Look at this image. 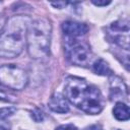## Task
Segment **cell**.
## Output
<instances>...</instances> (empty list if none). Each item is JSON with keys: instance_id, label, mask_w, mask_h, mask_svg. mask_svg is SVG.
Returning <instances> with one entry per match:
<instances>
[{"instance_id": "15", "label": "cell", "mask_w": 130, "mask_h": 130, "mask_svg": "<svg viewBox=\"0 0 130 130\" xmlns=\"http://www.w3.org/2000/svg\"><path fill=\"white\" fill-rule=\"evenodd\" d=\"M56 130H77V128L72 124H65V125H60L59 127L56 128Z\"/></svg>"}, {"instance_id": "17", "label": "cell", "mask_w": 130, "mask_h": 130, "mask_svg": "<svg viewBox=\"0 0 130 130\" xmlns=\"http://www.w3.org/2000/svg\"><path fill=\"white\" fill-rule=\"evenodd\" d=\"M66 2H53L52 5L55 6V7H58V8H63L64 6H66Z\"/></svg>"}, {"instance_id": "6", "label": "cell", "mask_w": 130, "mask_h": 130, "mask_svg": "<svg viewBox=\"0 0 130 130\" xmlns=\"http://www.w3.org/2000/svg\"><path fill=\"white\" fill-rule=\"evenodd\" d=\"M109 35L111 40L118 46L128 51L129 48V25L128 22L116 21L111 24Z\"/></svg>"}, {"instance_id": "10", "label": "cell", "mask_w": 130, "mask_h": 130, "mask_svg": "<svg viewBox=\"0 0 130 130\" xmlns=\"http://www.w3.org/2000/svg\"><path fill=\"white\" fill-rule=\"evenodd\" d=\"M113 113H114L115 118L119 121H127L130 117L129 107L122 102H119L116 104V106L114 107Z\"/></svg>"}, {"instance_id": "13", "label": "cell", "mask_w": 130, "mask_h": 130, "mask_svg": "<svg viewBox=\"0 0 130 130\" xmlns=\"http://www.w3.org/2000/svg\"><path fill=\"white\" fill-rule=\"evenodd\" d=\"M16 112V109L14 107H7V108H1L0 109V120H5L8 117L12 116Z\"/></svg>"}, {"instance_id": "12", "label": "cell", "mask_w": 130, "mask_h": 130, "mask_svg": "<svg viewBox=\"0 0 130 130\" xmlns=\"http://www.w3.org/2000/svg\"><path fill=\"white\" fill-rule=\"evenodd\" d=\"M0 101L5 102V103H14L16 101V98L13 94L9 93L8 91H6L0 87Z\"/></svg>"}, {"instance_id": "5", "label": "cell", "mask_w": 130, "mask_h": 130, "mask_svg": "<svg viewBox=\"0 0 130 130\" xmlns=\"http://www.w3.org/2000/svg\"><path fill=\"white\" fill-rule=\"evenodd\" d=\"M0 83L8 88L21 90L27 84V75L16 65H3L0 67Z\"/></svg>"}, {"instance_id": "3", "label": "cell", "mask_w": 130, "mask_h": 130, "mask_svg": "<svg viewBox=\"0 0 130 130\" xmlns=\"http://www.w3.org/2000/svg\"><path fill=\"white\" fill-rule=\"evenodd\" d=\"M28 54L34 59L44 58L48 55L51 43V24L46 19L32 21L26 34Z\"/></svg>"}, {"instance_id": "1", "label": "cell", "mask_w": 130, "mask_h": 130, "mask_svg": "<svg viewBox=\"0 0 130 130\" xmlns=\"http://www.w3.org/2000/svg\"><path fill=\"white\" fill-rule=\"evenodd\" d=\"M65 95L68 101L83 112L95 115L104 108V99L98 87L88 83L86 80L69 76L64 83Z\"/></svg>"}, {"instance_id": "7", "label": "cell", "mask_w": 130, "mask_h": 130, "mask_svg": "<svg viewBox=\"0 0 130 130\" xmlns=\"http://www.w3.org/2000/svg\"><path fill=\"white\" fill-rule=\"evenodd\" d=\"M62 29L67 38H79L87 32L88 27L84 23L73 20H67L63 22Z\"/></svg>"}, {"instance_id": "18", "label": "cell", "mask_w": 130, "mask_h": 130, "mask_svg": "<svg viewBox=\"0 0 130 130\" xmlns=\"http://www.w3.org/2000/svg\"><path fill=\"white\" fill-rule=\"evenodd\" d=\"M84 130H102V127L100 125H91V126L85 128Z\"/></svg>"}, {"instance_id": "8", "label": "cell", "mask_w": 130, "mask_h": 130, "mask_svg": "<svg viewBox=\"0 0 130 130\" xmlns=\"http://www.w3.org/2000/svg\"><path fill=\"white\" fill-rule=\"evenodd\" d=\"M49 108L56 113H67L69 111V106L67 100L61 93H54L49 100Z\"/></svg>"}, {"instance_id": "16", "label": "cell", "mask_w": 130, "mask_h": 130, "mask_svg": "<svg viewBox=\"0 0 130 130\" xmlns=\"http://www.w3.org/2000/svg\"><path fill=\"white\" fill-rule=\"evenodd\" d=\"M91 2L96 6H106L111 3V1H95V0H92Z\"/></svg>"}, {"instance_id": "9", "label": "cell", "mask_w": 130, "mask_h": 130, "mask_svg": "<svg viewBox=\"0 0 130 130\" xmlns=\"http://www.w3.org/2000/svg\"><path fill=\"white\" fill-rule=\"evenodd\" d=\"M111 94L110 96L112 99H118V98H122V96H126L127 95V87L124 84V82L116 76H112L111 79Z\"/></svg>"}, {"instance_id": "4", "label": "cell", "mask_w": 130, "mask_h": 130, "mask_svg": "<svg viewBox=\"0 0 130 130\" xmlns=\"http://www.w3.org/2000/svg\"><path fill=\"white\" fill-rule=\"evenodd\" d=\"M65 54L72 64L79 66H85L91 58L89 45L77 38H66Z\"/></svg>"}, {"instance_id": "14", "label": "cell", "mask_w": 130, "mask_h": 130, "mask_svg": "<svg viewBox=\"0 0 130 130\" xmlns=\"http://www.w3.org/2000/svg\"><path fill=\"white\" fill-rule=\"evenodd\" d=\"M31 117L34 118V120L36 122H40V121H42L44 119V114H43V112L40 109H36L34 111L32 115H31Z\"/></svg>"}, {"instance_id": "11", "label": "cell", "mask_w": 130, "mask_h": 130, "mask_svg": "<svg viewBox=\"0 0 130 130\" xmlns=\"http://www.w3.org/2000/svg\"><path fill=\"white\" fill-rule=\"evenodd\" d=\"M92 69L99 75L106 76V75H111V73H112V71H111L108 63L105 60H103V59L95 60L93 62V64H92Z\"/></svg>"}, {"instance_id": "2", "label": "cell", "mask_w": 130, "mask_h": 130, "mask_svg": "<svg viewBox=\"0 0 130 130\" xmlns=\"http://www.w3.org/2000/svg\"><path fill=\"white\" fill-rule=\"evenodd\" d=\"M30 23V18L24 15L8 19L0 35V57L14 58L22 52Z\"/></svg>"}]
</instances>
